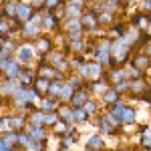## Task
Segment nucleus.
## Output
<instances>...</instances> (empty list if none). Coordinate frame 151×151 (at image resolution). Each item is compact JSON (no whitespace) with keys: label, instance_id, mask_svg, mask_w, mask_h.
<instances>
[{"label":"nucleus","instance_id":"obj_1","mask_svg":"<svg viewBox=\"0 0 151 151\" xmlns=\"http://www.w3.org/2000/svg\"><path fill=\"white\" fill-rule=\"evenodd\" d=\"M42 30H45V28H42V12H36L28 22L22 24V28H20V36H22V38H28V40L32 42V40H36V38L40 36Z\"/></svg>","mask_w":151,"mask_h":151},{"label":"nucleus","instance_id":"obj_27","mask_svg":"<svg viewBox=\"0 0 151 151\" xmlns=\"http://www.w3.org/2000/svg\"><path fill=\"white\" fill-rule=\"evenodd\" d=\"M99 22H101V26H113V24H115V14L103 10L99 14Z\"/></svg>","mask_w":151,"mask_h":151},{"label":"nucleus","instance_id":"obj_6","mask_svg":"<svg viewBox=\"0 0 151 151\" xmlns=\"http://www.w3.org/2000/svg\"><path fill=\"white\" fill-rule=\"evenodd\" d=\"M81 22H83V28H85V32H97L99 30V14L95 10H85L81 16Z\"/></svg>","mask_w":151,"mask_h":151},{"label":"nucleus","instance_id":"obj_14","mask_svg":"<svg viewBox=\"0 0 151 151\" xmlns=\"http://www.w3.org/2000/svg\"><path fill=\"white\" fill-rule=\"evenodd\" d=\"M91 99V89L89 87H85V89H81V91H75V95H73V99H70V107H85V103Z\"/></svg>","mask_w":151,"mask_h":151},{"label":"nucleus","instance_id":"obj_20","mask_svg":"<svg viewBox=\"0 0 151 151\" xmlns=\"http://www.w3.org/2000/svg\"><path fill=\"white\" fill-rule=\"evenodd\" d=\"M35 14H36L35 6H30V4H26V2H20V6H18V16H16V18L24 24V22H28Z\"/></svg>","mask_w":151,"mask_h":151},{"label":"nucleus","instance_id":"obj_13","mask_svg":"<svg viewBox=\"0 0 151 151\" xmlns=\"http://www.w3.org/2000/svg\"><path fill=\"white\" fill-rule=\"evenodd\" d=\"M65 32H67V36H79V35H83L85 28H83L81 18H67V22H65Z\"/></svg>","mask_w":151,"mask_h":151},{"label":"nucleus","instance_id":"obj_30","mask_svg":"<svg viewBox=\"0 0 151 151\" xmlns=\"http://www.w3.org/2000/svg\"><path fill=\"white\" fill-rule=\"evenodd\" d=\"M87 113H89V117H97V113H99V103L97 101H93V99H89L87 103H85V107H83Z\"/></svg>","mask_w":151,"mask_h":151},{"label":"nucleus","instance_id":"obj_3","mask_svg":"<svg viewBox=\"0 0 151 151\" xmlns=\"http://www.w3.org/2000/svg\"><path fill=\"white\" fill-rule=\"evenodd\" d=\"M14 58H16L22 67H28L30 63H35L36 58H38V52H36L35 45H32L30 40H26V42H20V45H18L16 52H14Z\"/></svg>","mask_w":151,"mask_h":151},{"label":"nucleus","instance_id":"obj_18","mask_svg":"<svg viewBox=\"0 0 151 151\" xmlns=\"http://www.w3.org/2000/svg\"><path fill=\"white\" fill-rule=\"evenodd\" d=\"M58 107H60V101L55 99V97H42L40 99V103H38V109L40 111H45V113H50V111H58Z\"/></svg>","mask_w":151,"mask_h":151},{"label":"nucleus","instance_id":"obj_38","mask_svg":"<svg viewBox=\"0 0 151 151\" xmlns=\"http://www.w3.org/2000/svg\"><path fill=\"white\" fill-rule=\"evenodd\" d=\"M85 2H87V0H69V4H77V6H85Z\"/></svg>","mask_w":151,"mask_h":151},{"label":"nucleus","instance_id":"obj_35","mask_svg":"<svg viewBox=\"0 0 151 151\" xmlns=\"http://www.w3.org/2000/svg\"><path fill=\"white\" fill-rule=\"evenodd\" d=\"M16 149H18V147H16V145H12L8 139H4V137L0 139V151H16Z\"/></svg>","mask_w":151,"mask_h":151},{"label":"nucleus","instance_id":"obj_8","mask_svg":"<svg viewBox=\"0 0 151 151\" xmlns=\"http://www.w3.org/2000/svg\"><path fill=\"white\" fill-rule=\"evenodd\" d=\"M151 91V85L147 83V79L143 77V79H133L131 81V87H129V93L133 95V97H137V99H141L145 93H149Z\"/></svg>","mask_w":151,"mask_h":151},{"label":"nucleus","instance_id":"obj_12","mask_svg":"<svg viewBox=\"0 0 151 151\" xmlns=\"http://www.w3.org/2000/svg\"><path fill=\"white\" fill-rule=\"evenodd\" d=\"M85 147L87 151H103L105 149V139L101 133H91L87 141H85Z\"/></svg>","mask_w":151,"mask_h":151},{"label":"nucleus","instance_id":"obj_26","mask_svg":"<svg viewBox=\"0 0 151 151\" xmlns=\"http://www.w3.org/2000/svg\"><path fill=\"white\" fill-rule=\"evenodd\" d=\"M28 123H30V125H38V127H45V111L35 109V111L28 115Z\"/></svg>","mask_w":151,"mask_h":151},{"label":"nucleus","instance_id":"obj_32","mask_svg":"<svg viewBox=\"0 0 151 151\" xmlns=\"http://www.w3.org/2000/svg\"><path fill=\"white\" fill-rule=\"evenodd\" d=\"M125 107H127V105L123 103V101H119V103L111 105V109H109V113H111V115H113V117H117V119L121 121V113L125 111Z\"/></svg>","mask_w":151,"mask_h":151},{"label":"nucleus","instance_id":"obj_10","mask_svg":"<svg viewBox=\"0 0 151 151\" xmlns=\"http://www.w3.org/2000/svg\"><path fill=\"white\" fill-rule=\"evenodd\" d=\"M131 67H135V69H139V70H149L151 69V57L143 50V52H137L135 57H131Z\"/></svg>","mask_w":151,"mask_h":151},{"label":"nucleus","instance_id":"obj_4","mask_svg":"<svg viewBox=\"0 0 151 151\" xmlns=\"http://www.w3.org/2000/svg\"><path fill=\"white\" fill-rule=\"evenodd\" d=\"M0 69H2L4 79H18L20 73H22V65L12 57V58H6V60H0Z\"/></svg>","mask_w":151,"mask_h":151},{"label":"nucleus","instance_id":"obj_17","mask_svg":"<svg viewBox=\"0 0 151 151\" xmlns=\"http://www.w3.org/2000/svg\"><path fill=\"white\" fill-rule=\"evenodd\" d=\"M137 119H139L137 109H135V107H131V105H127V107H125V111L121 113V123H123L125 127H129V125H135V123H137Z\"/></svg>","mask_w":151,"mask_h":151},{"label":"nucleus","instance_id":"obj_41","mask_svg":"<svg viewBox=\"0 0 151 151\" xmlns=\"http://www.w3.org/2000/svg\"><path fill=\"white\" fill-rule=\"evenodd\" d=\"M57 151H73V149H69V147H58Z\"/></svg>","mask_w":151,"mask_h":151},{"label":"nucleus","instance_id":"obj_39","mask_svg":"<svg viewBox=\"0 0 151 151\" xmlns=\"http://www.w3.org/2000/svg\"><path fill=\"white\" fill-rule=\"evenodd\" d=\"M143 50H145V52H147V55L151 57V40L147 42V45H145V47H143Z\"/></svg>","mask_w":151,"mask_h":151},{"label":"nucleus","instance_id":"obj_25","mask_svg":"<svg viewBox=\"0 0 151 151\" xmlns=\"http://www.w3.org/2000/svg\"><path fill=\"white\" fill-rule=\"evenodd\" d=\"M65 16H67V18H81L83 16V8L81 6H77V4H69V2H67V6H65Z\"/></svg>","mask_w":151,"mask_h":151},{"label":"nucleus","instance_id":"obj_16","mask_svg":"<svg viewBox=\"0 0 151 151\" xmlns=\"http://www.w3.org/2000/svg\"><path fill=\"white\" fill-rule=\"evenodd\" d=\"M18 6H20V0H10L6 4H2V18H16L18 16Z\"/></svg>","mask_w":151,"mask_h":151},{"label":"nucleus","instance_id":"obj_42","mask_svg":"<svg viewBox=\"0 0 151 151\" xmlns=\"http://www.w3.org/2000/svg\"><path fill=\"white\" fill-rule=\"evenodd\" d=\"M121 2H125V4H127V2H133V0H121Z\"/></svg>","mask_w":151,"mask_h":151},{"label":"nucleus","instance_id":"obj_2","mask_svg":"<svg viewBox=\"0 0 151 151\" xmlns=\"http://www.w3.org/2000/svg\"><path fill=\"white\" fill-rule=\"evenodd\" d=\"M103 69H105V67L101 65V63H97V60H87L77 73H79L87 83H93V81L103 79L105 75H107V70H103Z\"/></svg>","mask_w":151,"mask_h":151},{"label":"nucleus","instance_id":"obj_37","mask_svg":"<svg viewBox=\"0 0 151 151\" xmlns=\"http://www.w3.org/2000/svg\"><path fill=\"white\" fill-rule=\"evenodd\" d=\"M141 12L151 14V0H143V4H141Z\"/></svg>","mask_w":151,"mask_h":151},{"label":"nucleus","instance_id":"obj_34","mask_svg":"<svg viewBox=\"0 0 151 151\" xmlns=\"http://www.w3.org/2000/svg\"><path fill=\"white\" fill-rule=\"evenodd\" d=\"M127 77L133 81V79H143L145 77V73L143 70H139V69H135V67H129L127 69Z\"/></svg>","mask_w":151,"mask_h":151},{"label":"nucleus","instance_id":"obj_22","mask_svg":"<svg viewBox=\"0 0 151 151\" xmlns=\"http://www.w3.org/2000/svg\"><path fill=\"white\" fill-rule=\"evenodd\" d=\"M58 117H60V121L73 125V123H75V109H73L70 105H60V107H58Z\"/></svg>","mask_w":151,"mask_h":151},{"label":"nucleus","instance_id":"obj_31","mask_svg":"<svg viewBox=\"0 0 151 151\" xmlns=\"http://www.w3.org/2000/svg\"><path fill=\"white\" fill-rule=\"evenodd\" d=\"M75 109V107H73ZM89 121V113L83 109V107H77L75 109V123H87Z\"/></svg>","mask_w":151,"mask_h":151},{"label":"nucleus","instance_id":"obj_33","mask_svg":"<svg viewBox=\"0 0 151 151\" xmlns=\"http://www.w3.org/2000/svg\"><path fill=\"white\" fill-rule=\"evenodd\" d=\"M117 89V93L119 95H123V93H129V87H131V79H125V81H121V83H117V85H113Z\"/></svg>","mask_w":151,"mask_h":151},{"label":"nucleus","instance_id":"obj_36","mask_svg":"<svg viewBox=\"0 0 151 151\" xmlns=\"http://www.w3.org/2000/svg\"><path fill=\"white\" fill-rule=\"evenodd\" d=\"M0 129H2V133H8V131H10V119H8V115H2Z\"/></svg>","mask_w":151,"mask_h":151},{"label":"nucleus","instance_id":"obj_19","mask_svg":"<svg viewBox=\"0 0 151 151\" xmlns=\"http://www.w3.org/2000/svg\"><path fill=\"white\" fill-rule=\"evenodd\" d=\"M48 127H38V125H30L28 123V127L24 129L32 139H36V141H47V137H48V131H47Z\"/></svg>","mask_w":151,"mask_h":151},{"label":"nucleus","instance_id":"obj_15","mask_svg":"<svg viewBox=\"0 0 151 151\" xmlns=\"http://www.w3.org/2000/svg\"><path fill=\"white\" fill-rule=\"evenodd\" d=\"M87 87H89V89H91L93 93H97V95H101V97H103V95L107 93V91H109V89H111L113 85L109 83V79H107V75H105L103 79H99V81H93V83H89Z\"/></svg>","mask_w":151,"mask_h":151},{"label":"nucleus","instance_id":"obj_9","mask_svg":"<svg viewBox=\"0 0 151 151\" xmlns=\"http://www.w3.org/2000/svg\"><path fill=\"white\" fill-rule=\"evenodd\" d=\"M20 89V81L18 79H4L2 77V97H4V101H10L12 99V95L16 93Z\"/></svg>","mask_w":151,"mask_h":151},{"label":"nucleus","instance_id":"obj_21","mask_svg":"<svg viewBox=\"0 0 151 151\" xmlns=\"http://www.w3.org/2000/svg\"><path fill=\"white\" fill-rule=\"evenodd\" d=\"M36 79H38V73L32 70V69H28V67H24L22 73H20V77H18L20 85H24V87H32Z\"/></svg>","mask_w":151,"mask_h":151},{"label":"nucleus","instance_id":"obj_23","mask_svg":"<svg viewBox=\"0 0 151 151\" xmlns=\"http://www.w3.org/2000/svg\"><path fill=\"white\" fill-rule=\"evenodd\" d=\"M32 87L36 89V93L40 95V97H47V95H48V89H50V81H48V79H45V77H38Z\"/></svg>","mask_w":151,"mask_h":151},{"label":"nucleus","instance_id":"obj_28","mask_svg":"<svg viewBox=\"0 0 151 151\" xmlns=\"http://www.w3.org/2000/svg\"><path fill=\"white\" fill-rule=\"evenodd\" d=\"M73 95H75V89L65 81V87H63V93H60V99H58V101H60V103H70Z\"/></svg>","mask_w":151,"mask_h":151},{"label":"nucleus","instance_id":"obj_5","mask_svg":"<svg viewBox=\"0 0 151 151\" xmlns=\"http://www.w3.org/2000/svg\"><path fill=\"white\" fill-rule=\"evenodd\" d=\"M42 12V28L45 32H57L60 30V14L50 10H40Z\"/></svg>","mask_w":151,"mask_h":151},{"label":"nucleus","instance_id":"obj_29","mask_svg":"<svg viewBox=\"0 0 151 151\" xmlns=\"http://www.w3.org/2000/svg\"><path fill=\"white\" fill-rule=\"evenodd\" d=\"M58 121H60V117H58V111H50V113H45V127H55Z\"/></svg>","mask_w":151,"mask_h":151},{"label":"nucleus","instance_id":"obj_40","mask_svg":"<svg viewBox=\"0 0 151 151\" xmlns=\"http://www.w3.org/2000/svg\"><path fill=\"white\" fill-rule=\"evenodd\" d=\"M125 151H143L141 147H129V149H125Z\"/></svg>","mask_w":151,"mask_h":151},{"label":"nucleus","instance_id":"obj_24","mask_svg":"<svg viewBox=\"0 0 151 151\" xmlns=\"http://www.w3.org/2000/svg\"><path fill=\"white\" fill-rule=\"evenodd\" d=\"M101 99H103V105H109V107H111V105H115V103H119V101H121V95L117 93L115 87H111V89H109V91H107Z\"/></svg>","mask_w":151,"mask_h":151},{"label":"nucleus","instance_id":"obj_43","mask_svg":"<svg viewBox=\"0 0 151 151\" xmlns=\"http://www.w3.org/2000/svg\"><path fill=\"white\" fill-rule=\"evenodd\" d=\"M24 151H30V149H24Z\"/></svg>","mask_w":151,"mask_h":151},{"label":"nucleus","instance_id":"obj_11","mask_svg":"<svg viewBox=\"0 0 151 151\" xmlns=\"http://www.w3.org/2000/svg\"><path fill=\"white\" fill-rule=\"evenodd\" d=\"M8 119H10V131H24L28 127V115L24 113H12L8 115Z\"/></svg>","mask_w":151,"mask_h":151},{"label":"nucleus","instance_id":"obj_7","mask_svg":"<svg viewBox=\"0 0 151 151\" xmlns=\"http://www.w3.org/2000/svg\"><path fill=\"white\" fill-rule=\"evenodd\" d=\"M32 45H35L36 52H38V58H40L42 55H50V52H52L55 40H52L50 36H38L36 40H32Z\"/></svg>","mask_w":151,"mask_h":151}]
</instances>
